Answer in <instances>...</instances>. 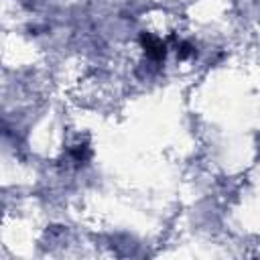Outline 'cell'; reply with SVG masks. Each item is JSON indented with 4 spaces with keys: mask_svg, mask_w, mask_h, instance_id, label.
I'll use <instances>...</instances> for the list:
<instances>
[{
    "mask_svg": "<svg viewBox=\"0 0 260 260\" xmlns=\"http://www.w3.org/2000/svg\"><path fill=\"white\" fill-rule=\"evenodd\" d=\"M140 45L146 51V55L150 59H154V61H160L167 55V45L160 39H156L154 35H150V32H142L140 35Z\"/></svg>",
    "mask_w": 260,
    "mask_h": 260,
    "instance_id": "1",
    "label": "cell"
},
{
    "mask_svg": "<svg viewBox=\"0 0 260 260\" xmlns=\"http://www.w3.org/2000/svg\"><path fill=\"white\" fill-rule=\"evenodd\" d=\"M71 154H73V158H75L77 162H85V160L89 158V148H87L85 144H79V146H75V148L71 150Z\"/></svg>",
    "mask_w": 260,
    "mask_h": 260,
    "instance_id": "2",
    "label": "cell"
},
{
    "mask_svg": "<svg viewBox=\"0 0 260 260\" xmlns=\"http://www.w3.org/2000/svg\"><path fill=\"white\" fill-rule=\"evenodd\" d=\"M177 55H179L181 59H187L189 55H193V47H191L189 43H185V41H181V43L177 45Z\"/></svg>",
    "mask_w": 260,
    "mask_h": 260,
    "instance_id": "3",
    "label": "cell"
}]
</instances>
